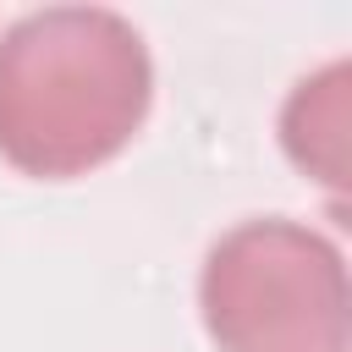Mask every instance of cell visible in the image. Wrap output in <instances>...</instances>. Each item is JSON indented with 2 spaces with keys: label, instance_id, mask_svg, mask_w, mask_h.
Segmentation results:
<instances>
[{
  "label": "cell",
  "instance_id": "6da1fadb",
  "mask_svg": "<svg viewBox=\"0 0 352 352\" xmlns=\"http://www.w3.org/2000/svg\"><path fill=\"white\" fill-rule=\"evenodd\" d=\"M148 99V44L110 6H44L0 33V160L33 182H72L116 160Z\"/></svg>",
  "mask_w": 352,
  "mask_h": 352
},
{
  "label": "cell",
  "instance_id": "7a4b0ae2",
  "mask_svg": "<svg viewBox=\"0 0 352 352\" xmlns=\"http://www.w3.org/2000/svg\"><path fill=\"white\" fill-rule=\"evenodd\" d=\"M198 314L220 352H346V258L302 220H242L204 253Z\"/></svg>",
  "mask_w": 352,
  "mask_h": 352
},
{
  "label": "cell",
  "instance_id": "3957f363",
  "mask_svg": "<svg viewBox=\"0 0 352 352\" xmlns=\"http://www.w3.org/2000/svg\"><path fill=\"white\" fill-rule=\"evenodd\" d=\"M280 148L302 176L330 187V198L341 204L352 182V66L346 60H324L286 94Z\"/></svg>",
  "mask_w": 352,
  "mask_h": 352
}]
</instances>
